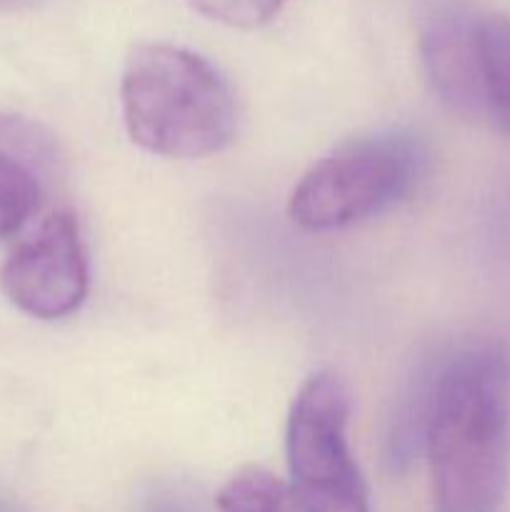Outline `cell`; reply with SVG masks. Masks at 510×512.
<instances>
[{
  "label": "cell",
  "instance_id": "1",
  "mask_svg": "<svg viewBox=\"0 0 510 512\" xmlns=\"http://www.w3.org/2000/svg\"><path fill=\"white\" fill-rule=\"evenodd\" d=\"M423 445L438 512H495L510 470V353L480 343L425 383Z\"/></svg>",
  "mask_w": 510,
  "mask_h": 512
},
{
  "label": "cell",
  "instance_id": "2",
  "mask_svg": "<svg viewBox=\"0 0 510 512\" xmlns=\"http://www.w3.org/2000/svg\"><path fill=\"white\" fill-rule=\"evenodd\" d=\"M120 105L130 140L163 158L220 153L238 130L228 80L203 55L180 45H135L123 65Z\"/></svg>",
  "mask_w": 510,
  "mask_h": 512
},
{
  "label": "cell",
  "instance_id": "3",
  "mask_svg": "<svg viewBox=\"0 0 510 512\" xmlns=\"http://www.w3.org/2000/svg\"><path fill=\"white\" fill-rule=\"evenodd\" d=\"M423 168L420 143L408 133H375L338 145L300 178L288 200L295 225L313 233L340 230L385 213L413 190Z\"/></svg>",
  "mask_w": 510,
  "mask_h": 512
},
{
  "label": "cell",
  "instance_id": "4",
  "mask_svg": "<svg viewBox=\"0 0 510 512\" xmlns=\"http://www.w3.org/2000/svg\"><path fill=\"white\" fill-rule=\"evenodd\" d=\"M420 60L450 113L510 135V15L445 10L425 28Z\"/></svg>",
  "mask_w": 510,
  "mask_h": 512
},
{
  "label": "cell",
  "instance_id": "5",
  "mask_svg": "<svg viewBox=\"0 0 510 512\" xmlns=\"http://www.w3.org/2000/svg\"><path fill=\"white\" fill-rule=\"evenodd\" d=\"M350 393L333 370L300 385L288 418L290 493L298 512H370L363 475L348 448Z\"/></svg>",
  "mask_w": 510,
  "mask_h": 512
},
{
  "label": "cell",
  "instance_id": "6",
  "mask_svg": "<svg viewBox=\"0 0 510 512\" xmlns=\"http://www.w3.org/2000/svg\"><path fill=\"white\" fill-rule=\"evenodd\" d=\"M0 288L33 318L58 320L75 313L88 295V255L75 215L55 210L20 240L0 268Z\"/></svg>",
  "mask_w": 510,
  "mask_h": 512
},
{
  "label": "cell",
  "instance_id": "7",
  "mask_svg": "<svg viewBox=\"0 0 510 512\" xmlns=\"http://www.w3.org/2000/svg\"><path fill=\"white\" fill-rule=\"evenodd\" d=\"M220 512H298L290 485L265 468H240L218 493Z\"/></svg>",
  "mask_w": 510,
  "mask_h": 512
},
{
  "label": "cell",
  "instance_id": "8",
  "mask_svg": "<svg viewBox=\"0 0 510 512\" xmlns=\"http://www.w3.org/2000/svg\"><path fill=\"white\" fill-rule=\"evenodd\" d=\"M13 165L63 173L58 143L50 130L23 115L0 113V170Z\"/></svg>",
  "mask_w": 510,
  "mask_h": 512
},
{
  "label": "cell",
  "instance_id": "9",
  "mask_svg": "<svg viewBox=\"0 0 510 512\" xmlns=\"http://www.w3.org/2000/svg\"><path fill=\"white\" fill-rule=\"evenodd\" d=\"M188 3L215 23L253 30L270 23L288 0H188Z\"/></svg>",
  "mask_w": 510,
  "mask_h": 512
},
{
  "label": "cell",
  "instance_id": "10",
  "mask_svg": "<svg viewBox=\"0 0 510 512\" xmlns=\"http://www.w3.org/2000/svg\"><path fill=\"white\" fill-rule=\"evenodd\" d=\"M148 512H190L185 505L175 503V500H158V503L150 505Z\"/></svg>",
  "mask_w": 510,
  "mask_h": 512
},
{
  "label": "cell",
  "instance_id": "11",
  "mask_svg": "<svg viewBox=\"0 0 510 512\" xmlns=\"http://www.w3.org/2000/svg\"><path fill=\"white\" fill-rule=\"evenodd\" d=\"M38 3H43V0H0V10H23Z\"/></svg>",
  "mask_w": 510,
  "mask_h": 512
}]
</instances>
